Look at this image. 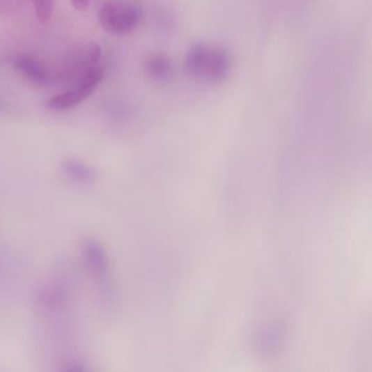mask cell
I'll list each match as a JSON object with an SVG mask.
<instances>
[{
    "label": "cell",
    "instance_id": "30bf717a",
    "mask_svg": "<svg viewBox=\"0 0 372 372\" xmlns=\"http://www.w3.org/2000/svg\"><path fill=\"white\" fill-rule=\"evenodd\" d=\"M23 0H0V15H13L22 7Z\"/></svg>",
    "mask_w": 372,
    "mask_h": 372
},
{
    "label": "cell",
    "instance_id": "6da1fadb",
    "mask_svg": "<svg viewBox=\"0 0 372 372\" xmlns=\"http://www.w3.org/2000/svg\"><path fill=\"white\" fill-rule=\"evenodd\" d=\"M101 56V47L94 42L73 46L63 56L57 67L51 70V84L72 86L95 67Z\"/></svg>",
    "mask_w": 372,
    "mask_h": 372
},
{
    "label": "cell",
    "instance_id": "52a82bcc",
    "mask_svg": "<svg viewBox=\"0 0 372 372\" xmlns=\"http://www.w3.org/2000/svg\"><path fill=\"white\" fill-rule=\"evenodd\" d=\"M84 251H86V260L90 265V269L98 277H105L107 275L109 264H107V259L101 247L98 246L96 242H88Z\"/></svg>",
    "mask_w": 372,
    "mask_h": 372
},
{
    "label": "cell",
    "instance_id": "3957f363",
    "mask_svg": "<svg viewBox=\"0 0 372 372\" xmlns=\"http://www.w3.org/2000/svg\"><path fill=\"white\" fill-rule=\"evenodd\" d=\"M144 19V8L137 1L116 0L104 3L98 20L106 32L114 36H126L136 30Z\"/></svg>",
    "mask_w": 372,
    "mask_h": 372
},
{
    "label": "cell",
    "instance_id": "ba28073f",
    "mask_svg": "<svg viewBox=\"0 0 372 372\" xmlns=\"http://www.w3.org/2000/svg\"><path fill=\"white\" fill-rule=\"evenodd\" d=\"M63 169L70 178L80 183H90L95 178V171L79 160H69L65 162Z\"/></svg>",
    "mask_w": 372,
    "mask_h": 372
},
{
    "label": "cell",
    "instance_id": "7a4b0ae2",
    "mask_svg": "<svg viewBox=\"0 0 372 372\" xmlns=\"http://www.w3.org/2000/svg\"><path fill=\"white\" fill-rule=\"evenodd\" d=\"M186 67L194 78L221 82L231 73V58L222 48L198 44L192 46L187 54Z\"/></svg>",
    "mask_w": 372,
    "mask_h": 372
},
{
    "label": "cell",
    "instance_id": "277c9868",
    "mask_svg": "<svg viewBox=\"0 0 372 372\" xmlns=\"http://www.w3.org/2000/svg\"><path fill=\"white\" fill-rule=\"evenodd\" d=\"M103 75V68H100L98 65L91 68L76 84L52 96L46 103L47 109L63 111L76 107L93 93L96 86L101 82Z\"/></svg>",
    "mask_w": 372,
    "mask_h": 372
},
{
    "label": "cell",
    "instance_id": "5b68a950",
    "mask_svg": "<svg viewBox=\"0 0 372 372\" xmlns=\"http://www.w3.org/2000/svg\"><path fill=\"white\" fill-rule=\"evenodd\" d=\"M11 65L23 78L36 86L51 84V70L38 56L30 53L15 54L11 58Z\"/></svg>",
    "mask_w": 372,
    "mask_h": 372
},
{
    "label": "cell",
    "instance_id": "8fae6325",
    "mask_svg": "<svg viewBox=\"0 0 372 372\" xmlns=\"http://www.w3.org/2000/svg\"><path fill=\"white\" fill-rule=\"evenodd\" d=\"M70 1L77 10H86L91 3V0H70Z\"/></svg>",
    "mask_w": 372,
    "mask_h": 372
},
{
    "label": "cell",
    "instance_id": "9c48e42d",
    "mask_svg": "<svg viewBox=\"0 0 372 372\" xmlns=\"http://www.w3.org/2000/svg\"><path fill=\"white\" fill-rule=\"evenodd\" d=\"M36 15L40 23H46L51 18L55 0H32Z\"/></svg>",
    "mask_w": 372,
    "mask_h": 372
},
{
    "label": "cell",
    "instance_id": "8992f818",
    "mask_svg": "<svg viewBox=\"0 0 372 372\" xmlns=\"http://www.w3.org/2000/svg\"><path fill=\"white\" fill-rule=\"evenodd\" d=\"M144 68L146 75L157 82L169 80L173 71L171 61L163 55H152L148 57Z\"/></svg>",
    "mask_w": 372,
    "mask_h": 372
}]
</instances>
